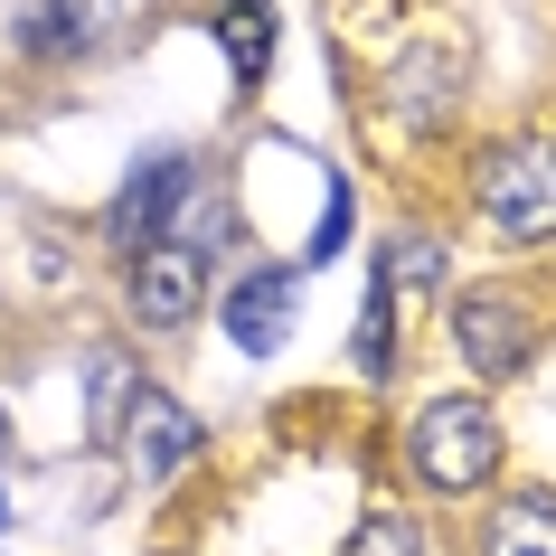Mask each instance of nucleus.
<instances>
[{"label": "nucleus", "mask_w": 556, "mask_h": 556, "mask_svg": "<svg viewBox=\"0 0 556 556\" xmlns=\"http://www.w3.org/2000/svg\"><path fill=\"white\" fill-rule=\"evenodd\" d=\"M123 425H132V463H142V471H179L189 453H199V425H189L170 396H151V387L132 396V415H123Z\"/></svg>", "instance_id": "7"}, {"label": "nucleus", "mask_w": 556, "mask_h": 556, "mask_svg": "<svg viewBox=\"0 0 556 556\" xmlns=\"http://www.w3.org/2000/svg\"><path fill=\"white\" fill-rule=\"evenodd\" d=\"M406 443H415V471H425L434 491H481L491 463H500V425H491L481 396H434V406L415 415Z\"/></svg>", "instance_id": "1"}, {"label": "nucleus", "mask_w": 556, "mask_h": 556, "mask_svg": "<svg viewBox=\"0 0 556 556\" xmlns=\"http://www.w3.org/2000/svg\"><path fill=\"white\" fill-rule=\"evenodd\" d=\"M425 94H434V104L453 94V58H434V38H425V48L406 58V76H396V114H415Z\"/></svg>", "instance_id": "12"}, {"label": "nucleus", "mask_w": 556, "mask_h": 556, "mask_svg": "<svg viewBox=\"0 0 556 556\" xmlns=\"http://www.w3.org/2000/svg\"><path fill=\"white\" fill-rule=\"evenodd\" d=\"M387 358L396 350H387V274H378V283H368V312H358V368L387 378Z\"/></svg>", "instance_id": "13"}, {"label": "nucleus", "mask_w": 556, "mask_h": 556, "mask_svg": "<svg viewBox=\"0 0 556 556\" xmlns=\"http://www.w3.org/2000/svg\"><path fill=\"white\" fill-rule=\"evenodd\" d=\"M0 528H10V491H0Z\"/></svg>", "instance_id": "16"}, {"label": "nucleus", "mask_w": 556, "mask_h": 556, "mask_svg": "<svg viewBox=\"0 0 556 556\" xmlns=\"http://www.w3.org/2000/svg\"><path fill=\"white\" fill-rule=\"evenodd\" d=\"M387 264H396L406 283H434V274H443V245H425V236H406V245H387ZM396 274H387V283H396Z\"/></svg>", "instance_id": "15"}, {"label": "nucleus", "mask_w": 556, "mask_h": 556, "mask_svg": "<svg viewBox=\"0 0 556 556\" xmlns=\"http://www.w3.org/2000/svg\"><path fill=\"white\" fill-rule=\"evenodd\" d=\"M199 302H207V255L199 245H142V264H132V312L151 330H179Z\"/></svg>", "instance_id": "4"}, {"label": "nucleus", "mask_w": 556, "mask_h": 556, "mask_svg": "<svg viewBox=\"0 0 556 556\" xmlns=\"http://www.w3.org/2000/svg\"><path fill=\"white\" fill-rule=\"evenodd\" d=\"M293 321H302V283L293 274H245L227 293V340L245 358H274L283 340H293Z\"/></svg>", "instance_id": "5"}, {"label": "nucleus", "mask_w": 556, "mask_h": 556, "mask_svg": "<svg viewBox=\"0 0 556 556\" xmlns=\"http://www.w3.org/2000/svg\"><path fill=\"white\" fill-rule=\"evenodd\" d=\"M189 199H199V161H189V151H151L142 170L123 179V199H114V245H161V227H170Z\"/></svg>", "instance_id": "3"}, {"label": "nucleus", "mask_w": 556, "mask_h": 556, "mask_svg": "<svg viewBox=\"0 0 556 556\" xmlns=\"http://www.w3.org/2000/svg\"><path fill=\"white\" fill-rule=\"evenodd\" d=\"M453 340H463L471 368L509 378V368L528 358V312H519V302H500V293H471L463 312H453Z\"/></svg>", "instance_id": "6"}, {"label": "nucleus", "mask_w": 556, "mask_h": 556, "mask_svg": "<svg viewBox=\"0 0 556 556\" xmlns=\"http://www.w3.org/2000/svg\"><path fill=\"white\" fill-rule=\"evenodd\" d=\"M481 556H556V491L500 500V519H491V538H481Z\"/></svg>", "instance_id": "8"}, {"label": "nucleus", "mask_w": 556, "mask_h": 556, "mask_svg": "<svg viewBox=\"0 0 556 556\" xmlns=\"http://www.w3.org/2000/svg\"><path fill=\"white\" fill-rule=\"evenodd\" d=\"M217 48H227V66L255 86L264 66H274V20H264V0H227V20H217Z\"/></svg>", "instance_id": "10"}, {"label": "nucleus", "mask_w": 556, "mask_h": 556, "mask_svg": "<svg viewBox=\"0 0 556 556\" xmlns=\"http://www.w3.org/2000/svg\"><path fill=\"white\" fill-rule=\"evenodd\" d=\"M0 443H10V425H0Z\"/></svg>", "instance_id": "17"}, {"label": "nucleus", "mask_w": 556, "mask_h": 556, "mask_svg": "<svg viewBox=\"0 0 556 556\" xmlns=\"http://www.w3.org/2000/svg\"><path fill=\"white\" fill-rule=\"evenodd\" d=\"M350 556H425V547H415V528H406V519H368V528L350 538Z\"/></svg>", "instance_id": "14"}, {"label": "nucleus", "mask_w": 556, "mask_h": 556, "mask_svg": "<svg viewBox=\"0 0 556 556\" xmlns=\"http://www.w3.org/2000/svg\"><path fill=\"white\" fill-rule=\"evenodd\" d=\"M132 358L123 350H94V378H86V425H94V443H123V415H132Z\"/></svg>", "instance_id": "9"}, {"label": "nucleus", "mask_w": 556, "mask_h": 556, "mask_svg": "<svg viewBox=\"0 0 556 556\" xmlns=\"http://www.w3.org/2000/svg\"><path fill=\"white\" fill-rule=\"evenodd\" d=\"M481 217H491L500 236H556V142H519L500 151V161H481Z\"/></svg>", "instance_id": "2"}, {"label": "nucleus", "mask_w": 556, "mask_h": 556, "mask_svg": "<svg viewBox=\"0 0 556 556\" xmlns=\"http://www.w3.org/2000/svg\"><path fill=\"white\" fill-rule=\"evenodd\" d=\"M86 38V10L76 0H38V10H20V48H38V58H58V48H76Z\"/></svg>", "instance_id": "11"}]
</instances>
